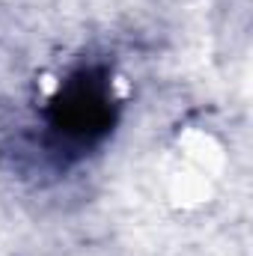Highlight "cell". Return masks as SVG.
Listing matches in <instances>:
<instances>
[{
    "mask_svg": "<svg viewBox=\"0 0 253 256\" xmlns=\"http://www.w3.org/2000/svg\"><path fill=\"white\" fill-rule=\"evenodd\" d=\"M116 102L110 90V78L104 68H80L74 72L48 104V126L66 143L92 146L104 140L116 126Z\"/></svg>",
    "mask_w": 253,
    "mask_h": 256,
    "instance_id": "cell-1",
    "label": "cell"
}]
</instances>
